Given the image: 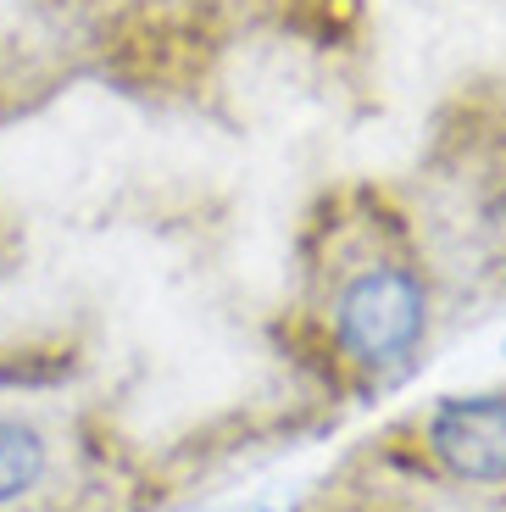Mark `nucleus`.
<instances>
[{
	"label": "nucleus",
	"mask_w": 506,
	"mask_h": 512,
	"mask_svg": "<svg viewBox=\"0 0 506 512\" xmlns=\"http://www.w3.org/2000/svg\"><path fill=\"white\" fill-rule=\"evenodd\" d=\"M45 462H51V451H45V435H39L34 423L0 418V507L23 501L45 479Z\"/></svg>",
	"instance_id": "3"
},
{
	"label": "nucleus",
	"mask_w": 506,
	"mask_h": 512,
	"mask_svg": "<svg viewBox=\"0 0 506 512\" xmlns=\"http://www.w3.org/2000/svg\"><path fill=\"white\" fill-rule=\"evenodd\" d=\"M429 329V290L401 262H367L334 295V340L356 368H401Z\"/></svg>",
	"instance_id": "1"
},
{
	"label": "nucleus",
	"mask_w": 506,
	"mask_h": 512,
	"mask_svg": "<svg viewBox=\"0 0 506 512\" xmlns=\"http://www.w3.org/2000/svg\"><path fill=\"white\" fill-rule=\"evenodd\" d=\"M429 451L468 485L506 479V396H451L429 418Z\"/></svg>",
	"instance_id": "2"
},
{
	"label": "nucleus",
	"mask_w": 506,
	"mask_h": 512,
	"mask_svg": "<svg viewBox=\"0 0 506 512\" xmlns=\"http://www.w3.org/2000/svg\"><path fill=\"white\" fill-rule=\"evenodd\" d=\"M484 229H490V240H495V245H501V251H506V190L495 195L490 206H484Z\"/></svg>",
	"instance_id": "4"
}]
</instances>
